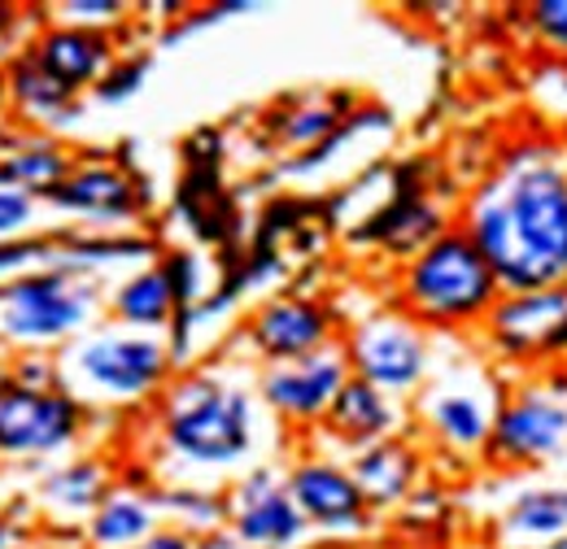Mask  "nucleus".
I'll return each instance as SVG.
<instances>
[{
  "label": "nucleus",
  "mask_w": 567,
  "mask_h": 549,
  "mask_svg": "<svg viewBox=\"0 0 567 549\" xmlns=\"http://www.w3.org/2000/svg\"><path fill=\"white\" fill-rule=\"evenodd\" d=\"M49 231V206L18 188H0V245Z\"/></svg>",
  "instance_id": "2f4dec72"
},
{
  "label": "nucleus",
  "mask_w": 567,
  "mask_h": 549,
  "mask_svg": "<svg viewBox=\"0 0 567 549\" xmlns=\"http://www.w3.org/2000/svg\"><path fill=\"white\" fill-rule=\"evenodd\" d=\"M110 279L44 267L0 288V344L4 353H62L105 319Z\"/></svg>",
  "instance_id": "39448f33"
},
{
  "label": "nucleus",
  "mask_w": 567,
  "mask_h": 549,
  "mask_svg": "<svg viewBox=\"0 0 567 549\" xmlns=\"http://www.w3.org/2000/svg\"><path fill=\"white\" fill-rule=\"evenodd\" d=\"M346 332V314L337 310L332 297L315 292V288H280L262 301H254L236 332L218 353L240 358L245 366H280V362H297L310 358L319 349L341 344Z\"/></svg>",
  "instance_id": "0eeeda50"
},
{
  "label": "nucleus",
  "mask_w": 567,
  "mask_h": 549,
  "mask_svg": "<svg viewBox=\"0 0 567 549\" xmlns=\"http://www.w3.org/2000/svg\"><path fill=\"white\" fill-rule=\"evenodd\" d=\"M476 341L494 371H567V283L502 292Z\"/></svg>",
  "instance_id": "9b49d317"
},
{
  "label": "nucleus",
  "mask_w": 567,
  "mask_h": 549,
  "mask_svg": "<svg viewBox=\"0 0 567 549\" xmlns=\"http://www.w3.org/2000/svg\"><path fill=\"white\" fill-rule=\"evenodd\" d=\"M27 546V528L13 515H0V549H22Z\"/></svg>",
  "instance_id": "58836bf2"
},
{
  "label": "nucleus",
  "mask_w": 567,
  "mask_h": 549,
  "mask_svg": "<svg viewBox=\"0 0 567 549\" xmlns=\"http://www.w3.org/2000/svg\"><path fill=\"white\" fill-rule=\"evenodd\" d=\"M162 524L157 510V476L144 480H123L114 484V493L96 506V515L83 524V546L87 549H132Z\"/></svg>",
  "instance_id": "5701e85b"
},
{
  "label": "nucleus",
  "mask_w": 567,
  "mask_h": 549,
  "mask_svg": "<svg viewBox=\"0 0 567 549\" xmlns=\"http://www.w3.org/2000/svg\"><path fill=\"white\" fill-rule=\"evenodd\" d=\"M123 35L114 31H87L71 22H44L31 40V58L49 70L74 96H92V87L105 79L114 58L123 53Z\"/></svg>",
  "instance_id": "6ab92c4d"
},
{
  "label": "nucleus",
  "mask_w": 567,
  "mask_h": 549,
  "mask_svg": "<svg viewBox=\"0 0 567 549\" xmlns=\"http://www.w3.org/2000/svg\"><path fill=\"white\" fill-rule=\"evenodd\" d=\"M92 432V411L66 389H0V463L9 467H49L79 454Z\"/></svg>",
  "instance_id": "f8f14e48"
},
{
  "label": "nucleus",
  "mask_w": 567,
  "mask_h": 549,
  "mask_svg": "<svg viewBox=\"0 0 567 549\" xmlns=\"http://www.w3.org/2000/svg\"><path fill=\"white\" fill-rule=\"evenodd\" d=\"M114 463L101 454H71L62 463H49L35 476V510L58 532H83V524L96 515V506L114 493Z\"/></svg>",
  "instance_id": "f3484780"
},
{
  "label": "nucleus",
  "mask_w": 567,
  "mask_h": 549,
  "mask_svg": "<svg viewBox=\"0 0 567 549\" xmlns=\"http://www.w3.org/2000/svg\"><path fill=\"white\" fill-rule=\"evenodd\" d=\"M0 353H4V344H0Z\"/></svg>",
  "instance_id": "49530a36"
},
{
  "label": "nucleus",
  "mask_w": 567,
  "mask_h": 549,
  "mask_svg": "<svg viewBox=\"0 0 567 549\" xmlns=\"http://www.w3.org/2000/svg\"><path fill=\"white\" fill-rule=\"evenodd\" d=\"M44 13H53V22H71V27H87V31H114V35L136 18V9L123 0H66V4H53Z\"/></svg>",
  "instance_id": "7c9ffc66"
},
{
  "label": "nucleus",
  "mask_w": 567,
  "mask_h": 549,
  "mask_svg": "<svg viewBox=\"0 0 567 549\" xmlns=\"http://www.w3.org/2000/svg\"><path fill=\"white\" fill-rule=\"evenodd\" d=\"M354 110H358L354 96H341V92H310V96H297V101L280 105L276 114H267V136L297 157V153L319 148Z\"/></svg>",
  "instance_id": "bb28decb"
},
{
  "label": "nucleus",
  "mask_w": 567,
  "mask_h": 549,
  "mask_svg": "<svg viewBox=\"0 0 567 549\" xmlns=\"http://www.w3.org/2000/svg\"><path fill=\"white\" fill-rule=\"evenodd\" d=\"M559 74H564V79H559V87L567 92V62H559Z\"/></svg>",
  "instance_id": "c03bdc74"
},
{
  "label": "nucleus",
  "mask_w": 567,
  "mask_h": 549,
  "mask_svg": "<svg viewBox=\"0 0 567 549\" xmlns=\"http://www.w3.org/2000/svg\"><path fill=\"white\" fill-rule=\"evenodd\" d=\"M197 549H254V546H245L236 532L218 528V532H206V537H197Z\"/></svg>",
  "instance_id": "ea45409f"
},
{
  "label": "nucleus",
  "mask_w": 567,
  "mask_h": 549,
  "mask_svg": "<svg viewBox=\"0 0 567 549\" xmlns=\"http://www.w3.org/2000/svg\"><path fill=\"white\" fill-rule=\"evenodd\" d=\"M393 188L380 206H371L354 227L346 231V245L362 249V253H380L389 262H411L420 249H427L445 227H454V218L445 214V206L432 197L420 179V166H389Z\"/></svg>",
  "instance_id": "4468645a"
},
{
  "label": "nucleus",
  "mask_w": 567,
  "mask_h": 549,
  "mask_svg": "<svg viewBox=\"0 0 567 549\" xmlns=\"http://www.w3.org/2000/svg\"><path fill=\"white\" fill-rule=\"evenodd\" d=\"M148 74H153V53H148V49H123V53L114 58V66L105 70V79L92 87V101L105 105V110L132 105L144 92Z\"/></svg>",
  "instance_id": "c756f323"
},
{
  "label": "nucleus",
  "mask_w": 567,
  "mask_h": 549,
  "mask_svg": "<svg viewBox=\"0 0 567 549\" xmlns=\"http://www.w3.org/2000/svg\"><path fill=\"white\" fill-rule=\"evenodd\" d=\"M0 114H9V87H4V70H0Z\"/></svg>",
  "instance_id": "79ce46f5"
},
{
  "label": "nucleus",
  "mask_w": 567,
  "mask_h": 549,
  "mask_svg": "<svg viewBox=\"0 0 567 549\" xmlns=\"http://www.w3.org/2000/svg\"><path fill=\"white\" fill-rule=\"evenodd\" d=\"M157 267L166 274V283H171L179 310L202 305L214 288L223 283V262H218L214 253H206L202 245H162Z\"/></svg>",
  "instance_id": "c85d7f7f"
},
{
  "label": "nucleus",
  "mask_w": 567,
  "mask_h": 549,
  "mask_svg": "<svg viewBox=\"0 0 567 549\" xmlns=\"http://www.w3.org/2000/svg\"><path fill=\"white\" fill-rule=\"evenodd\" d=\"M567 454V371L524 375L506 384L494 432L485 445V467L494 472H537Z\"/></svg>",
  "instance_id": "1a4fd4ad"
},
{
  "label": "nucleus",
  "mask_w": 567,
  "mask_h": 549,
  "mask_svg": "<svg viewBox=\"0 0 567 549\" xmlns=\"http://www.w3.org/2000/svg\"><path fill=\"white\" fill-rule=\"evenodd\" d=\"M402 432H411V406L350 375V384L337 393L332 411H328L323 427L315 436H323L328 454L350 458L358 449H367L375 441H389V436H402Z\"/></svg>",
  "instance_id": "a211bd4d"
},
{
  "label": "nucleus",
  "mask_w": 567,
  "mask_h": 549,
  "mask_svg": "<svg viewBox=\"0 0 567 549\" xmlns=\"http://www.w3.org/2000/svg\"><path fill=\"white\" fill-rule=\"evenodd\" d=\"M284 480H288V497L301 510L310 537L332 541V549H341L375 532L380 515L367 506L346 458H337L328 449H301L284 463Z\"/></svg>",
  "instance_id": "ddd939ff"
},
{
  "label": "nucleus",
  "mask_w": 567,
  "mask_h": 549,
  "mask_svg": "<svg viewBox=\"0 0 567 549\" xmlns=\"http://www.w3.org/2000/svg\"><path fill=\"white\" fill-rule=\"evenodd\" d=\"M567 532V484L537 480L515 488L497 510V541L506 549H533Z\"/></svg>",
  "instance_id": "393cba45"
},
{
  "label": "nucleus",
  "mask_w": 567,
  "mask_h": 549,
  "mask_svg": "<svg viewBox=\"0 0 567 549\" xmlns=\"http://www.w3.org/2000/svg\"><path fill=\"white\" fill-rule=\"evenodd\" d=\"M227 497V532H236L254 549H310L315 537L301 519V510L288 497L284 467L262 458L245 467L236 480L223 484Z\"/></svg>",
  "instance_id": "dca6fc26"
},
{
  "label": "nucleus",
  "mask_w": 567,
  "mask_h": 549,
  "mask_svg": "<svg viewBox=\"0 0 567 549\" xmlns=\"http://www.w3.org/2000/svg\"><path fill=\"white\" fill-rule=\"evenodd\" d=\"M9 375L22 389H62L58 353H9Z\"/></svg>",
  "instance_id": "e433bc0d"
},
{
  "label": "nucleus",
  "mask_w": 567,
  "mask_h": 549,
  "mask_svg": "<svg viewBox=\"0 0 567 549\" xmlns=\"http://www.w3.org/2000/svg\"><path fill=\"white\" fill-rule=\"evenodd\" d=\"M162 240L153 231H83V227H53V267L96 274H127L157 262Z\"/></svg>",
  "instance_id": "4be33fe9"
},
{
  "label": "nucleus",
  "mask_w": 567,
  "mask_h": 549,
  "mask_svg": "<svg viewBox=\"0 0 567 549\" xmlns=\"http://www.w3.org/2000/svg\"><path fill=\"white\" fill-rule=\"evenodd\" d=\"M271 414L254 393V366L227 353L175 371L148 406V467L157 484H223L262 463Z\"/></svg>",
  "instance_id": "f03ea898"
},
{
  "label": "nucleus",
  "mask_w": 567,
  "mask_h": 549,
  "mask_svg": "<svg viewBox=\"0 0 567 549\" xmlns=\"http://www.w3.org/2000/svg\"><path fill=\"white\" fill-rule=\"evenodd\" d=\"M533 549H567V532L564 537H555V541H542V546H533Z\"/></svg>",
  "instance_id": "37998d69"
},
{
  "label": "nucleus",
  "mask_w": 567,
  "mask_h": 549,
  "mask_svg": "<svg viewBox=\"0 0 567 549\" xmlns=\"http://www.w3.org/2000/svg\"><path fill=\"white\" fill-rule=\"evenodd\" d=\"M53 227L83 231H144L153 218V184L118 153H74L71 175L49 193Z\"/></svg>",
  "instance_id": "9d476101"
},
{
  "label": "nucleus",
  "mask_w": 567,
  "mask_h": 549,
  "mask_svg": "<svg viewBox=\"0 0 567 549\" xmlns=\"http://www.w3.org/2000/svg\"><path fill=\"white\" fill-rule=\"evenodd\" d=\"M44 267H53V227L40 231V236L0 245V288H9V283L22 279V274L44 271Z\"/></svg>",
  "instance_id": "72a5a7b5"
},
{
  "label": "nucleus",
  "mask_w": 567,
  "mask_h": 549,
  "mask_svg": "<svg viewBox=\"0 0 567 549\" xmlns=\"http://www.w3.org/2000/svg\"><path fill=\"white\" fill-rule=\"evenodd\" d=\"M245 13H254V4H245V0H227V4H188L171 27H162V44H179V40H188V35H197V31H210L218 22H227V18H245Z\"/></svg>",
  "instance_id": "f704fd0d"
},
{
  "label": "nucleus",
  "mask_w": 567,
  "mask_h": 549,
  "mask_svg": "<svg viewBox=\"0 0 567 549\" xmlns=\"http://www.w3.org/2000/svg\"><path fill=\"white\" fill-rule=\"evenodd\" d=\"M310 549H332V546H310Z\"/></svg>",
  "instance_id": "a18cd8bd"
},
{
  "label": "nucleus",
  "mask_w": 567,
  "mask_h": 549,
  "mask_svg": "<svg viewBox=\"0 0 567 549\" xmlns=\"http://www.w3.org/2000/svg\"><path fill=\"white\" fill-rule=\"evenodd\" d=\"M341 353L354 380L406 406L424 393V384L436 371V336L424 332L411 314H402L393 301L350 319L341 332Z\"/></svg>",
  "instance_id": "6e6552de"
},
{
  "label": "nucleus",
  "mask_w": 567,
  "mask_h": 549,
  "mask_svg": "<svg viewBox=\"0 0 567 549\" xmlns=\"http://www.w3.org/2000/svg\"><path fill=\"white\" fill-rule=\"evenodd\" d=\"M494 267L502 292L567 283V144L515 139L454 218Z\"/></svg>",
  "instance_id": "f257e3e1"
},
{
  "label": "nucleus",
  "mask_w": 567,
  "mask_h": 549,
  "mask_svg": "<svg viewBox=\"0 0 567 549\" xmlns=\"http://www.w3.org/2000/svg\"><path fill=\"white\" fill-rule=\"evenodd\" d=\"M31 18H40V9H13V4H0V70L31 49L27 40H18V31L35 35V31L44 27V22H31Z\"/></svg>",
  "instance_id": "c9c22d12"
},
{
  "label": "nucleus",
  "mask_w": 567,
  "mask_h": 549,
  "mask_svg": "<svg viewBox=\"0 0 567 549\" xmlns=\"http://www.w3.org/2000/svg\"><path fill=\"white\" fill-rule=\"evenodd\" d=\"M162 524H175L193 537L227 528V497L218 484H157Z\"/></svg>",
  "instance_id": "cd10ccee"
},
{
  "label": "nucleus",
  "mask_w": 567,
  "mask_h": 549,
  "mask_svg": "<svg viewBox=\"0 0 567 549\" xmlns=\"http://www.w3.org/2000/svg\"><path fill=\"white\" fill-rule=\"evenodd\" d=\"M13 139H18V127H13L9 118H0V157L13 148Z\"/></svg>",
  "instance_id": "a19ab883"
},
{
  "label": "nucleus",
  "mask_w": 567,
  "mask_h": 549,
  "mask_svg": "<svg viewBox=\"0 0 567 549\" xmlns=\"http://www.w3.org/2000/svg\"><path fill=\"white\" fill-rule=\"evenodd\" d=\"M74 148L58 136L40 132H18L13 148L0 157V188H18L27 197L49 201V193L71 175Z\"/></svg>",
  "instance_id": "a878e982"
},
{
  "label": "nucleus",
  "mask_w": 567,
  "mask_h": 549,
  "mask_svg": "<svg viewBox=\"0 0 567 549\" xmlns=\"http://www.w3.org/2000/svg\"><path fill=\"white\" fill-rule=\"evenodd\" d=\"M506 384L494 375V366L481 358H454L441 362L424 384V393L411 402V427L427 445L454 463H481L489 432H494L497 406Z\"/></svg>",
  "instance_id": "423d86ee"
},
{
  "label": "nucleus",
  "mask_w": 567,
  "mask_h": 549,
  "mask_svg": "<svg viewBox=\"0 0 567 549\" xmlns=\"http://www.w3.org/2000/svg\"><path fill=\"white\" fill-rule=\"evenodd\" d=\"M4 87H9V114H13L18 132H40V136L62 139V132H71L83 118V96L62 87L31 58V49L4 66Z\"/></svg>",
  "instance_id": "412c9836"
},
{
  "label": "nucleus",
  "mask_w": 567,
  "mask_h": 549,
  "mask_svg": "<svg viewBox=\"0 0 567 549\" xmlns=\"http://www.w3.org/2000/svg\"><path fill=\"white\" fill-rule=\"evenodd\" d=\"M346 384H350V362L341 344L254 371V393L262 411L271 414V423L284 432H319Z\"/></svg>",
  "instance_id": "2eb2a0df"
},
{
  "label": "nucleus",
  "mask_w": 567,
  "mask_h": 549,
  "mask_svg": "<svg viewBox=\"0 0 567 549\" xmlns=\"http://www.w3.org/2000/svg\"><path fill=\"white\" fill-rule=\"evenodd\" d=\"M524 31L550 58L567 62V0H537L524 9Z\"/></svg>",
  "instance_id": "473e14b6"
},
{
  "label": "nucleus",
  "mask_w": 567,
  "mask_h": 549,
  "mask_svg": "<svg viewBox=\"0 0 567 549\" xmlns=\"http://www.w3.org/2000/svg\"><path fill=\"white\" fill-rule=\"evenodd\" d=\"M175 358L166 336L127 332L118 323H96L58 353L62 389L87 411H144L175 380Z\"/></svg>",
  "instance_id": "20e7f679"
},
{
  "label": "nucleus",
  "mask_w": 567,
  "mask_h": 549,
  "mask_svg": "<svg viewBox=\"0 0 567 549\" xmlns=\"http://www.w3.org/2000/svg\"><path fill=\"white\" fill-rule=\"evenodd\" d=\"M175 314H179V301H175V292H171V283H166L157 262L118 274L105 288V323H118L127 332L166 336Z\"/></svg>",
  "instance_id": "b1692460"
},
{
  "label": "nucleus",
  "mask_w": 567,
  "mask_h": 549,
  "mask_svg": "<svg viewBox=\"0 0 567 549\" xmlns=\"http://www.w3.org/2000/svg\"><path fill=\"white\" fill-rule=\"evenodd\" d=\"M346 463H350V476L358 480L367 506L375 515L402 510L424 488V476H427V454L411 432L389 436V441H375V445L350 454Z\"/></svg>",
  "instance_id": "aec40b11"
},
{
  "label": "nucleus",
  "mask_w": 567,
  "mask_h": 549,
  "mask_svg": "<svg viewBox=\"0 0 567 549\" xmlns=\"http://www.w3.org/2000/svg\"><path fill=\"white\" fill-rule=\"evenodd\" d=\"M502 301V283L454 222L393 274V305L432 336H472Z\"/></svg>",
  "instance_id": "7ed1b4c3"
},
{
  "label": "nucleus",
  "mask_w": 567,
  "mask_h": 549,
  "mask_svg": "<svg viewBox=\"0 0 567 549\" xmlns=\"http://www.w3.org/2000/svg\"><path fill=\"white\" fill-rule=\"evenodd\" d=\"M132 549H197V537L184 532V528H175V524H157L141 546H132Z\"/></svg>",
  "instance_id": "4c0bfd02"
}]
</instances>
